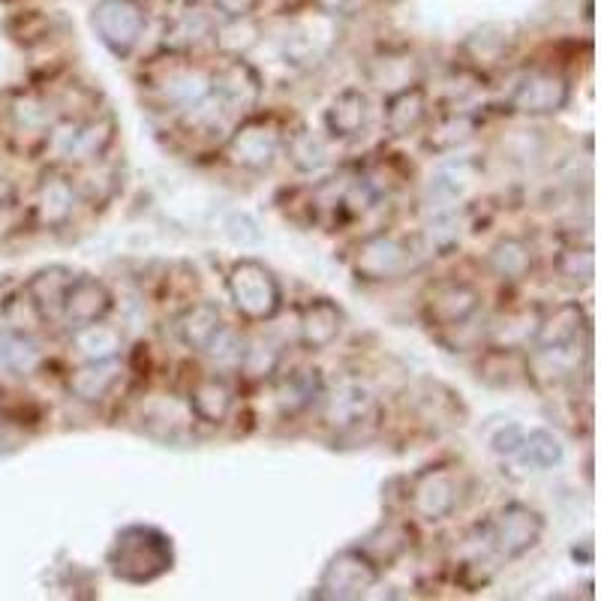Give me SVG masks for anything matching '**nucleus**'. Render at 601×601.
<instances>
[{
	"instance_id": "31",
	"label": "nucleus",
	"mask_w": 601,
	"mask_h": 601,
	"mask_svg": "<svg viewBox=\"0 0 601 601\" xmlns=\"http://www.w3.org/2000/svg\"><path fill=\"white\" fill-rule=\"evenodd\" d=\"M488 268L502 283H524L532 271V250L524 238L505 235L488 250Z\"/></svg>"
},
{
	"instance_id": "45",
	"label": "nucleus",
	"mask_w": 601,
	"mask_h": 601,
	"mask_svg": "<svg viewBox=\"0 0 601 601\" xmlns=\"http://www.w3.org/2000/svg\"><path fill=\"white\" fill-rule=\"evenodd\" d=\"M316 7L334 19H349V15L361 13L364 0H316Z\"/></svg>"
},
{
	"instance_id": "16",
	"label": "nucleus",
	"mask_w": 601,
	"mask_h": 601,
	"mask_svg": "<svg viewBox=\"0 0 601 601\" xmlns=\"http://www.w3.org/2000/svg\"><path fill=\"white\" fill-rule=\"evenodd\" d=\"M343 307L331 298H310L298 310V343L300 349L322 352L331 343H338L343 331Z\"/></svg>"
},
{
	"instance_id": "9",
	"label": "nucleus",
	"mask_w": 601,
	"mask_h": 601,
	"mask_svg": "<svg viewBox=\"0 0 601 601\" xmlns=\"http://www.w3.org/2000/svg\"><path fill=\"white\" fill-rule=\"evenodd\" d=\"M461 500V481L454 476V469L445 464H433L418 469L409 478L406 488V505L413 508L427 524H442L449 520Z\"/></svg>"
},
{
	"instance_id": "43",
	"label": "nucleus",
	"mask_w": 601,
	"mask_h": 601,
	"mask_svg": "<svg viewBox=\"0 0 601 601\" xmlns=\"http://www.w3.org/2000/svg\"><path fill=\"white\" fill-rule=\"evenodd\" d=\"M520 439H524V427L514 425L512 421V425H505L496 430V437H493V442H490V445H493V451H496L500 457H505V461H508V457L514 454V449L520 445Z\"/></svg>"
},
{
	"instance_id": "3",
	"label": "nucleus",
	"mask_w": 601,
	"mask_h": 601,
	"mask_svg": "<svg viewBox=\"0 0 601 601\" xmlns=\"http://www.w3.org/2000/svg\"><path fill=\"white\" fill-rule=\"evenodd\" d=\"M229 300L247 322H271L283 310V286L259 259H238L225 274Z\"/></svg>"
},
{
	"instance_id": "36",
	"label": "nucleus",
	"mask_w": 601,
	"mask_h": 601,
	"mask_svg": "<svg viewBox=\"0 0 601 601\" xmlns=\"http://www.w3.org/2000/svg\"><path fill=\"white\" fill-rule=\"evenodd\" d=\"M418 244L427 256H449L461 247V220L454 211H433V217L427 220Z\"/></svg>"
},
{
	"instance_id": "7",
	"label": "nucleus",
	"mask_w": 601,
	"mask_h": 601,
	"mask_svg": "<svg viewBox=\"0 0 601 601\" xmlns=\"http://www.w3.org/2000/svg\"><path fill=\"white\" fill-rule=\"evenodd\" d=\"M415 247L401 235L376 232L352 253V274L361 283H394L413 271Z\"/></svg>"
},
{
	"instance_id": "4",
	"label": "nucleus",
	"mask_w": 601,
	"mask_h": 601,
	"mask_svg": "<svg viewBox=\"0 0 601 601\" xmlns=\"http://www.w3.org/2000/svg\"><path fill=\"white\" fill-rule=\"evenodd\" d=\"M379 580H382V568L361 544H355V548H343L328 560L310 596L319 601H358L367 599Z\"/></svg>"
},
{
	"instance_id": "32",
	"label": "nucleus",
	"mask_w": 601,
	"mask_h": 601,
	"mask_svg": "<svg viewBox=\"0 0 601 601\" xmlns=\"http://www.w3.org/2000/svg\"><path fill=\"white\" fill-rule=\"evenodd\" d=\"M211 39L217 51L223 58H247L259 39H262V27L253 15H241V19H223L220 25H213Z\"/></svg>"
},
{
	"instance_id": "37",
	"label": "nucleus",
	"mask_w": 601,
	"mask_h": 601,
	"mask_svg": "<svg viewBox=\"0 0 601 601\" xmlns=\"http://www.w3.org/2000/svg\"><path fill=\"white\" fill-rule=\"evenodd\" d=\"M211 15L201 13L199 7L187 10V13H181L172 25L165 27V49L172 51V54H184L193 46H199L205 37H211Z\"/></svg>"
},
{
	"instance_id": "33",
	"label": "nucleus",
	"mask_w": 601,
	"mask_h": 601,
	"mask_svg": "<svg viewBox=\"0 0 601 601\" xmlns=\"http://www.w3.org/2000/svg\"><path fill=\"white\" fill-rule=\"evenodd\" d=\"M367 78L376 88L382 90H401L418 82V61L413 54H401V51H385L367 63Z\"/></svg>"
},
{
	"instance_id": "29",
	"label": "nucleus",
	"mask_w": 601,
	"mask_h": 601,
	"mask_svg": "<svg viewBox=\"0 0 601 601\" xmlns=\"http://www.w3.org/2000/svg\"><path fill=\"white\" fill-rule=\"evenodd\" d=\"M508 461H514L526 473H544V469H553L563 461V442L544 427L524 430V439H520V445L514 449Z\"/></svg>"
},
{
	"instance_id": "17",
	"label": "nucleus",
	"mask_w": 601,
	"mask_h": 601,
	"mask_svg": "<svg viewBox=\"0 0 601 601\" xmlns=\"http://www.w3.org/2000/svg\"><path fill=\"white\" fill-rule=\"evenodd\" d=\"M580 334H589L587 310L580 307V300H565L560 307H553L551 314L541 316L532 346L539 352L568 349V346H577Z\"/></svg>"
},
{
	"instance_id": "18",
	"label": "nucleus",
	"mask_w": 601,
	"mask_h": 601,
	"mask_svg": "<svg viewBox=\"0 0 601 601\" xmlns=\"http://www.w3.org/2000/svg\"><path fill=\"white\" fill-rule=\"evenodd\" d=\"M124 379V361L121 358H100V361H82L66 376V391L78 403H102Z\"/></svg>"
},
{
	"instance_id": "40",
	"label": "nucleus",
	"mask_w": 601,
	"mask_h": 601,
	"mask_svg": "<svg viewBox=\"0 0 601 601\" xmlns=\"http://www.w3.org/2000/svg\"><path fill=\"white\" fill-rule=\"evenodd\" d=\"M0 314H3V322L15 331H25V334H34L39 326H46V319L39 316V310L34 307V300L25 292V286L15 289L13 295H7L3 298V307H0Z\"/></svg>"
},
{
	"instance_id": "12",
	"label": "nucleus",
	"mask_w": 601,
	"mask_h": 601,
	"mask_svg": "<svg viewBox=\"0 0 601 601\" xmlns=\"http://www.w3.org/2000/svg\"><path fill=\"white\" fill-rule=\"evenodd\" d=\"M481 307V292L466 280H437L425 292V319L433 328H464Z\"/></svg>"
},
{
	"instance_id": "35",
	"label": "nucleus",
	"mask_w": 601,
	"mask_h": 601,
	"mask_svg": "<svg viewBox=\"0 0 601 601\" xmlns=\"http://www.w3.org/2000/svg\"><path fill=\"white\" fill-rule=\"evenodd\" d=\"M512 27L505 25H485L473 30L464 42V51L469 54V61L478 63V66H493L508 58V51L514 46Z\"/></svg>"
},
{
	"instance_id": "22",
	"label": "nucleus",
	"mask_w": 601,
	"mask_h": 601,
	"mask_svg": "<svg viewBox=\"0 0 601 601\" xmlns=\"http://www.w3.org/2000/svg\"><path fill=\"white\" fill-rule=\"evenodd\" d=\"M370 124V97L361 88H343L326 109L328 138L352 142Z\"/></svg>"
},
{
	"instance_id": "11",
	"label": "nucleus",
	"mask_w": 601,
	"mask_h": 601,
	"mask_svg": "<svg viewBox=\"0 0 601 601\" xmlns=\"http://www.w3.org/2000/svg\"><path fill=\"white\" fill-rule=\"evenodd\" d=\"M572 100V82L560 70H529L514 85L508 106L526 118H551L560 114Z\"/></svg>"
},
{
	"instance_id": "8",
	"label": "nucleus",
	"mask_w": 601,
	"mask_h": 601,
	"mask_svg": "<svg viewBox=\"0 0 601 601\" xmlns=\"http://www.w3.org/2000/svg\"><path fill=\"white\" fill-rule=\"evenodd\" d=\"M90 27L114 58H130L148 27V13L138 0H100L90 10Z\"/></svg>"
},
{
	"instance_id": "30",
	"label": "nucleus",
	"mask_w": 601,
	"mask_h": 601,
	"mask_svg": "<svg viewBox=\"0 0 601 601\" xmlns=\"http://www.w3.org/2000/svg\"><path fill=\"white\" fill-rule=\"evenodd\" d=\"M283 150H286L289 163L295 165V172H300V175L322 172L328 160H331L328 138L322 133L310 130V126H298L295 133L283 136Z\"/></svg>"
},
{
	"instance_id": "20",
	"label": "nucleus",
	"mask_w": 601,
	"mask_h": 601,
	"mask_svg": "<svg viewBox=\"0 0 601 601\" xmlns=\"http://www.w3.org/2000/svg\"><path fill=\"white\" fill-rule=\"evenodd\" d=\"M427 88L425 85H409V88L391 90L385 97V109H382V124H385V133L394 138H406L418 133L427 121Z\"/></svg>"
},
{
	"instance_id": "13",
	"label": "nucleus",
	"mask_w": 601,
	"mask_h": 601,
	"mask_svg": "<svg viewBox=\"0 0 601 601\" xmlns=\"http://www.w3.org/2000/svg\"><path fill=\"white\" fill-rule=\"evenodd\" d=\"M322 418L338 433H355L376 418V401L358 382H340L338 389L322 394Z\"/></svg>"
},
{
	"instance_id": "42",
	"label": "nucleus",
	"mask_w": 601,
	"mask_h": 601,
	"mask_svg": "<svg viewBox=\"0 0 601 601\" xmlns=\"http://www.w3.org/2000/svg\"><path fill=\"white\" fill-rule=\"evenodd\" d=\"M244 338L232 326H223L217 334L211 338V343L205 346V355L217 364H235L238 367L241 355H244Z\"/></svg>"
},
{
	"instance_id": "44",
	"label": "nucleus",
	"mask_w": 601,
	"mask_h": 601,
	"mask_svg": "<svg viewBox=\"0 0 601 601\" xmlns=\"http://www.w3.org/2000/svg\"><path fill=\"white\" fill-rule=\"evenodd\" d=\"M262 0H213V10L223 19H241V15H253L259 10Z\"/></svg>"
},
{
	"instance_id": "26",
	"label": "nucleus",
	"mask_w": 601,
	"mask_h": 601,
	"mask_svg": "<svg viewBox=\"0 0 601 601\" xmlns=\"http://www.w3.org/2000/svg\"><path fill=\"white\" fill-rule=\"evenodd\" d=\"M70 346L82 361H100V358H121L126 346V338L121 328L109 326L106 319L90 322V326L73 328Z\"/></svg>"
},
{
	"instance_id": "39",
	"label": "nucleus",
	"mask_w": 601,
	"mask_h": 601,
	"mask_svg": "<svg viewBox=\"0 0 601 601\" xmlns=\"http://www.w3.org/2000/svg\"><path fill=\"white\" fill-rule=\"evenodd\" d=\"M556 274H560L565 286H592V280H596V253H592V247L575 244V247H565V250L556 253Z\"/></svg>"
},
{
	"instance_id": "38",
	"label": "nucleus",
	"mask_w": 601,
	"mask_h": 601,
	"mask_svg": "<svg viewBox=\"0 0 601 601\" xmlns=\"http://www.w3.org/2000/svg\"><path fill=\"white\" fill-rule=\"evenodd\" d=\"M364 551L370 553L379 568H391V565L401 560L406 548H409V536H406V526L401 524H382L376 526L373 532L364 539Z\"/></svg>"
},
{
	"instance_id": "19",
	"label": "nucleus",
	"mask_w": 601,
	"mask_h": 601,
	"mask_svg": "<svg viewBox=\"0 0 601 601\" xmlns=\"http://www.w3.org/2000/svg\"><path fill=\"white\" fill-rule=\"evenodd\" d=\"M322 394H326V382H322V373L314 367H295L289 373L277 376L274 382V401L286 418L310 413L316 403L322 401Z\"/></svg>"
},
{
	"instance_id": "25",
	"label": "nucleus",
	"mask_w": 601,
	"mask_h": 601,
	"mask_svg": "<svg viewBox=\"0 0 601 601\" xmlns=\"http://www.w3.org/2000/svg\"><path fill=\"white\" fill-rule=\"evenodd\" d=\"M225 326L223 310L213 300H196L184 307L175 319V331L181 343L193 352H205L211 338Z\"/></svg>"
},
{
	"instance_id": "23",
	"label": "nucleus",
	"mask_w": 601,
	"mask_h": 601,
	"mask_svg": "<svg viewBox=\"0 0 601 601\" xmlns=\"http://www.w3.org/2000/svg\"><path fill=\"white\" fill-rule=\"evenodd\" d=\"M73 277L75 271L73 268H66V265H46V268L34 271L30 280L25 283V292L30 295V300H34L39 316L46 319V326L61 319L63 295H66V289L73 283Z\"/></svg>"
},
{
	"instance_id": "10",
	"label": "nucleus",
	"mask_w": 601,
	"mask_h": 601,
	"mask_svg": "<svg viewBox=\"0 0 601 601\" xmlns=\"http://www.w3.org/2000/svg\"><path fill=\"white\" fill-rule=\"evenodd\" d=\"M211 97L232 118H247L262 100V75L247 58H223L211 73Z\"/></svg>"
},
{
	"instance_id": "1",
	"label": "nucleus",
	"mask_w": 601,
	"mask_h": 601,
	"mask_svg": "<svg viewBox=\"0 0 601 601\" xmlns=\"http://www.w3.org/2000/svg\"><path fill=\"white\" fill-rule=\"evenodd\" d=\"M106 565L114 580L145 587L175 568V544L172 536L157 526L130 524L118 529L112 548L106 553Z\"/></svg>"
},
{
	"instance_id": "41",
	"label": "nucleus",
	"mask_w": 601,
	"mask_h": 601,
	"mask_svg": "<svg viewBox=\"0 0 601 601\" xmlns=\"http://www.w3.org/2000/svg\"><path fill=\"white\" fill-rule=\"evenodd\" d=\"M238 370L250 382H265L280 370V352L274 346H268V343H247L238 361Z\"/></svg>"
},
{
	"instance_id": "2",
	"label": "nucleus",
	"mask_w": 601,
	"mask_h": 601,
	"mask_svg": "<svg viewBox=\"0 0 601 601\" xmlns=\"http://www.w3.org/2000/svg\"><path fill=\"white\" fill-rule=\"evenodd\" d=\"M114 138H118V121L112 112H97L90 118H61L54 121L46 136L49 145L66 165H90L109 157Z\"/></svg>"
},
{
	"instance_id": "14",
	"label": "nucleus",
	"mask_w": 601,
	"mask_h": 601,
	"mask_svg": "<svg viewBox=\"0 0 601 601\" xmlns=\"http://www.w3.org/2000/svg\"><path fill=\"white\" fill-rule=\"evenodd\" d=\"M114 310V295L112 289L102 283L100 277L90 274H75L66 295H63V310L61 319L70 328L90 326V322H100L109 319Z\"/></svg>"
},
{
	"instance_id": "6",
	"label": "nucleus",
	"mask_w": 601,
	"mask_h": 601,
	"mask_svg": "<svg viewBox=\"0 0 601 601\" xmlns=\"http://www.w3.org/2000/svg\"><path fill=\"white\" fill-rule=\"evenodd\" d=\"M283 126L271 114H247L229 138H225V160L244 172H268L283 150Z\"/></svg>"
},
{
	"instance_id": "27",
	"label": "nucleus",
	"mask_w": 601,
	"mask_h": 601,
	"mask_svg": "<svg viewBox=\"0 0 601 601\" xmlns=\"http://www.w3.org/2000/svg\"><path fill=\"white\" fill-rule=\"evenodd\" d=\"M478 114L473 112H445L439 114L433 124L427 126V136H425V148L430 154H451V150L464 148L466 142H473L478 133Z\"/></svg>"
},
{
	"instance_id": "21",
	"label": "nucleus",
	"mask_w": 601,
	"mask_h": 601,
	"mask_svg": "<svg viewBox=\"0 0 601 601\" xmlns=\"http://www.w3.org/2000/svg\"><path fill=\"white\" fill-rule=\"evenodd\" d=\"M75 201H78V193H75L73 177L61 172V169H49L37 187V220L46 229H61L73 220Z\"/></svg>"
},
{
	"instance_id": "34",
	"label": "nucleus",
	"mask_w": 601,
	"mask_h": 601,
	"mask_svg": "<svg viewBox=\"0 0 601 601\" xmlns=\"http://www.w3.org/2000/svg\"><path fill=\"white\" fill-rule=\"evenodd\" d=\"M10 118L13 124L22 130V133H30V136H49L51 124L58 121L54 118V109L46 97H39L37 90H19L10 102Z\"/></svg>"
},
{
	"instance_id": "5",
	"label": "nucleus",
	"mask_w": 601,
	"mask_h": 601,
	"mask_svg": "<svg viewBox=\"0 0 601 601\" xmlns=\"http://www.w3.org/2000/svg\"><path fill=\"white\" fill-rule=\"evenodd\" d=\"M488 548L496 560H524L526 553L536 551L544 536V517L526 502H505L500 512L485 526Z\"/></svg>"
},
{
	"instance_id": "24",
	"label": "nucleus",
	"mask_w": 601,
	"mask_h": 601,
	"mask_svg": "<svg viewBox=\"0 0 601 601\" xmlns=\"http://www.w3.org/2000/svg\"><path fill=\"white\" fill-rule=\"evenodd\" d=\"M232 406H235V389L223 376H201L189 391V413L205 425H225Z\"/></svg>"
},
{
	"instance_id": "28",
	"label": "nucleus",
	"mask_w": 601,
	"mask_h": 601,
	"mask_svg": "<svg viewBox=\"0 0 601 601\" xmlns=\"http://www.w3.org/2000/svg\"><path fill=\"white\" fill-rule=\"evenodd\" d=\"M0 367L13 376H34L42 367V349L34 334L0 326Z\"/></svg>"
},
{
	"instance_id": "15",
	"label": "nucleus",
	"mask_w": 601,
	"mask_h": 601,
	"mask_svg": "<svg viewBox=\"0 0 601 601\" xmlns=\"http://www.w3.org/2000/svg\"><path fill=\"white\" fill-rule=\"evenodd\" d=\"M150 94L160 100V106L184 114L211 94V73L199 66H172L157 85H150Z\"/></svg>"
}]
</instances>
